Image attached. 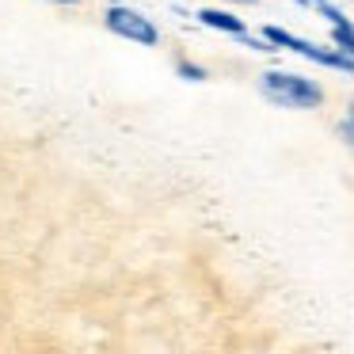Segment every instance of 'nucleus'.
Masks as SVG:
<instances>
[{
  "label": "nucleus",
  "mask_w": 354,
  "mask_h": 354,
  "mask_svg": "<svg viewBox=\"0 0 354 354\" xmlns=\"http://www.w3.org/2000/svg\"><path fill=\"white\" fill-rule=\"evenodd\" d=\"M339 133H343V141L354 149V103L346 107V115H343V122H339Z\"/></svg>",
  "instance_id": "nucleus-7"
},
{
  "label": "nucleus",
  "mask_w": 354,
  "mask_h": 354,
  "mask_svg": "<svg viewBox=\"0 0 354 354\" xmlns=\"http://www.w3.org/2000/svg\"><path fill=\"white\" fill-rule=\"evenodd\" d=\"M320 16L331 24V46L343 50L346 57H354V24H351V19H346L339 8H331L328 0L320 4Z\"/></svg>",
  "instance_id": "nucleus-4"
},
{
  "label": "nucleus",
  "mask_w": 354,
  "mask_h": 354,
  "mask_svg": "<svg viewBox=\"0 0 354 354\" xmlns=\"http://www.w3.org/2000/svg\"><path fill=\"white\" fill-rule=\"evenodd\" d=\"M259 88L270 103L278 107H293V111H316L324 103V88L316 80L301 77V73H282V69H270L259 77Z\"/></svg>",
  "instance_id": "nucleus-1"
},
{
  "label": "nucleus",
  "mask_w": 354,
  "mask_h": 354,
  "mask_svg": "<svg viewBox=\"0 0 354 354\" xmlns=\"http://www.w3.org/2000/svg\"><path fill=\"white\" fill-rule=\"evenodd\" d=\"M263 42H267V46L293 50V54L324 65V69H339V73H351L354 77V57H346L343 50H324V46H316V42H308V39H297V35L282 31V27H263Z\"/></svg>",
  "instance_id": "nucleus-2"
},
{
  "label": "nucleus",
  "mask_w": 354,
  "mask_h": 354,
  "mask_svg": "<svg viewBox=\"0 0 354 354\" xmlns=\"http://www.w3.org/2000/svg\"><path fill=\"white\" fill-rule=\"evenodd\" d=\"M297 4H305V8H320L324 0H297Z\"/></svg>",
  "instance_id": "nucleus-8"
},
{
  "label": "nucleus",
  "mask_w": 354,
  "mask_h": 354,
  "mask_svg": "<svg viewBox=\"0 0 354 354\" xmlns=\"http://www.w3.org/2000/svg\"><path fill=\"white\" fill-rule=\"evenodd\" d=\"M198 19H202L206 27H214V31H221V35H232V39H248L244 19L232 16V12H225V8H202Z\"/></svg>",
  "instance_id": "nucleus-5"
},
{
  "label": "nucleus",
  "mask_w": 354,
  "mask_h": 354,
  "mask_svg": "<svg viewBox=\"0 0 354 354\" xmlns=\"http://www.w3.org/2000/svg\"><path fill=\"white\" fill-rule=\"evenodd\" d=\"M54 4H80V0H54Z\"/></svg>",
  "instance_id": "nucleus-10"
},
{
  "label": "nucleus",
  "mask_w": 354,
  "mask_h": 354,
  "mask_svg": "<svg viewBox=\"0 0 354 354\" xmlns=\"http://www.w3.org/2000/svg\"><path fill=\"white\" fill-rule=\"evenodd\" d=\"M103 27H107L111 35H118V39H126V42H138V46H160V31H156V24L145 16V12L126 8V4H111V8H103Z\"/></svg>",
  "instance_id": "nucleus-3"
},
{
  "label": "nucleus",
  "mask_w": 354,
  "mask_h": 354,
  "mask_svg": "<svg viewBox=\"0 0 354 354\" xmlns=\"http://www.w3.org/2000/svg\"><path fill=\"white\" fill-rule=\"evenodd\" d=\"M221 4H259V0H221Z\"/></svg>",
  "instance_id": "nucleus-9"
},
{
  "label": "nucleus",
  "mask_w": 354,
  "mask_h": 354,
  "mask_svg": "<svg viewBox=\"0 0 354 354\" xmlns=\"http://www.w3.org/2000/svg\"><path fill=\"white\" fill-rule=\"evenodd\" d=\"M176 73H179L183 80H209V69H202V65L187 62V57H179V62H176Z\"/></svg>",
  "instance_id": "nucleus-6"
}]
</instances>
